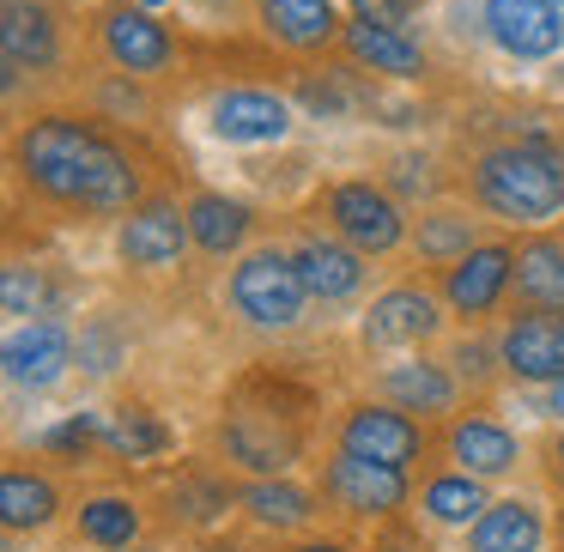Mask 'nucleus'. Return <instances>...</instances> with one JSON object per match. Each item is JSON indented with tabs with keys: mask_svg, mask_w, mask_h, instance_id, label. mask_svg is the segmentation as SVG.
Wrapping results in <instances>:
<instances>
[{
	"mask_svg": "<svg viewBox=\"0 0 564 552\" xmlns=\"http://www.w3.org/2000/svg\"><path fill=\"white\" fill-rule=\"evenodd\" d=\"M0 55H7V91L37 67L62 62V31L43 0H0Z\"/></svg>",
	"mask_w": 564,
	"mask_h": 552,
	"instance_id": "6e6552de",
	"label": "nucleus"
},
{
	"mask_svg": "<svg viewBox=\"0 0 564 552\" xmlns=\"http://www.w3.org/2000/svg\"><path fill=\"white\" fill-rule=\"evenodd\" d=\"M552 462H558V474H564V431L552 437Z\"/></svg>",
	"mask_w": 564,
	"mask_h": 552,
	"instance_id": "e433bc0d",
	"label": "nucleus"
},
{
	"mask_svg": "<svg viewBox=\"0 0 564 552\" xmlns=\"http://www.w3.org/2000/svg\"><path fill=\"white\" fill-rule=\"evenodd\" d=\"M340 50L352 55L365 74H382V79H419L425 74V50H419L401 25H382V19H365V13L346 19Z\"/></svg>",
	"mask_w": 564,
	"mask_h": 552,
	"instance_id": "dca6fc26",
	"label": "nucleus"
},
{
	"mask_svg": "<svg viewBox=\"0 0 564 552\" xmlns=\"http://www.w3.org/2000/svg\"><path fill=\"white\" fill-rule=\"evenodd\" d=\"M13 164L43 201L79 213H134L140 171L116 140H104L79 116H37L13 140Z\"/></svg>",
	"mask_w": 564,
	"mask_h": 552,
	"instance_id": "f257e3e1",
	"label": "nucleus"
},
{
	"mask_svg": "<svg viewBox=\"0 0 564 552\" xmlns=\"http://www.w3.org/2000/svg\"><path fill=\"white\" fill-rule=\"evenodd\" d=\"M207 552H219V546H207ZM225 552H231V546H225Z\"/></svg>",
	"mask_w": 564,
	"mask_h": 552,
	"instance_id": "58836bf2",
	"label": "nucleus"
},
{
	"mask_svg": "<svg viewBox=\"0 0 564 552\" xmlns=\"http://www.w3.org/2000/svg\"><path fill=\"white\" fill-rule=\"evenodd\" d=\"M437 304H431V292H419V285H394V292H382L377 304H370L365 316V346H377V353H394V346H419L437 334Z\"/></svg>",
	"mask_w": 564,
	"mask_h": 552,
	"instance_id": "f3484780",
	"label": "nucleus"
},
{
	"mask_svg": "<svg viewBox=\"0 0 564 552\" xmlns=\"http://www.w3.org/2000/svg\"><path fill=\"white\" fill-rule=\"evenodd\" d=\"M503 370L516 382H558L564 377V310H528L503 328Z\"/></svg>",
	"mask_w": 564,
	"mask_h": 552,
	"instance_id": "9b49d317",
	"label": "nucleus"
},
{
	"mask_svg": "<svg viewBox=\"0 0 564 552\" xmlns=\"http://www.w3.org/2000/svg\"><path fill=\"white\" fill-rule=\"evenodd\" d=\"M394 188H401V195H425V188H431V164L425 159H394Z\"/></svg>",
	"mask_w": 564,
	"mask_h": 552,
	"instance_id": "72a5a7b5",
	"label": "nucleus"
},
{
	"mask_svg": "<svg viewBox=\"0 0 564 552\" xmlns=\"http://www.w3.org/2000/svg\"><path fill=\"white\" fill-rule=\"evenodd\" d=\"M79 534H86L91 546H134L140 510L128 498H91V504H79Z\"/></svg>",
	"mask_w": 564,
	"mask_h": 552,
	"instance_id": "c756f323",
	"label": "nucleus"
},
{
	"mask_svg": "<svg viewBox=\"0 0 564 552\" xmlns=\"http://www.w3.org/2000/svg\"><path fill=\"white\" fill-rule=\"evenodd\" d=\"M304 304H310V285L297 273V261L280 256V249H256L231 268V310L256 328H273V334L297 328Z\"/></svg>",
	"mask_w": 564,
	"mask_h": 552,
	"instance_id": "7ed1b4c3",
	"label": "nucleus"
},
{
	"mask_svg": "<svg viewBox=\"0 0 564 552\" xmlns=\"http://www.w3.org/2000/svg\"><path fill=\"white\" fill-rule=\"evenodd\" d=\"M425 510L431 522L443 528H474L479 516H486V491H479V474H467V467H455V474H437L425 486Z\"/></svg>",
	"mask_w": 564,
	"mask_h": 552,
	"instance_id": "a878e982",
	"label": "nucleus"
},
{
	"mask_svg": "<svg viewBox=\"0 0 564 552\" xmlns=\"http://www.w3.org/2000/svg\"><path fill=\"white\" fill-rule=\"evenodd\" d=\"M79 365L98 370V377H104V370H116V365H122V340H116L104 322H98V328H86V334H79Z\"/></svg>",
	"mask_w": 564,
	"mask_h": 552,
	"instance_id": "2f4dec72",
	"label": "nucleus"
},
{
	"mask_svg": "<svg viewBox=\"0 0 564 552\" xmlns=\"http://www.w3.org/2000/svg\"><path fill=\"white\" fill-rule=\"evenodd\" d=\"M297 552H346V546H334V540H310V546H297Z\"/></svg>",
	"mask_w": 564,
	"mask_h": 552,
	"instance_id": "c9c22d12",
	"label": "nucleus"
},
{
	"mask_svg": "<svg viewBox=\"0 0 564 552\" xmlns=\"http://www.w3.org/2000/svg\"><path fill=\"white\" fill-rule=\"evenodd\" d=\"M140 7H164V0H140Z\"/></svg>",
	"mask_w": 564,
	"mask_h": 552,
	"instance_id": "4c0bfd02",
	"label": "nucleus"
},
{
	"mask_svg": "<svg viewBox=\"0 0 564 552\" xmlns=\"http://www.w3.org/2000/svg\"><path fill=\"white\" fill-rule=\"evenodd\" d=\"M340 450L370 455V462H389V467H406V462H419V450H425V431L406 419V407H352L346 425H340Z\"/></svg>",
	"mask_w": 564,
	"mask_h": 552,
	"instance_id": "f8f14e48",
	"label": "nucleus"
},
{
	"mask_svg": "<svg viewBox=\"0 0 564 552\" xmlns=\"http://www.w3.org/2000/svg\"><path fill=\"white\" fill-rule=\"evenodd\" d=\"M328 219H334V231H340L352 249H365V256H389V249L406 237L401 201H394L389 188L365 183V176L328 188Z\"/></svg>",
	"mask_w": 564,
	"mask_h": 552,
	"instance_id": "20e7f679",
	"label": "nucleus"
},
{
	"mask_svg": "<svg viewBox=\"0 0 564 552\" xmlns=\"http://www.w3.org/2000/svg\"><path fill=\"white\" fill-rule=\"evenodd\" d=\"M546 407H552V413H558V419H564V377H558V382H552V394H546Z\"/></svg>",
	"mask_w": 564,
	"mask_h": 552,
	"instance_id": "f704fd0d",
	"label": "nucleus"
},
{
	"mask_svg": "<svg viewBox=\"0 0 564 552\" xmlns=\"http://www.w3.org/2000/svg\"><path fill=\"white\" fill-rule=\"evenodd\" d=\"M0 304H7V316L37 322L43 304H50V292H43V273H37V268H7V280H0Z\"/></svg>",
	"mask_w": 564,
	"mask_h": 552,
	"instance_id": "7c9ffc66",
	"label": "nucleus"
},
{
	"mask_svg": "<svg viewBox=\"0 0 564 552\" xmlns=\"http://www.w3.org/2000/svg\"><path fill=\"white\" fill-rule=\"evenodd\" d=\"M74 353L79 346L62 322H50V316L19 322V328L7 334V377H13L19 389H50V382L74 365Z\"/></svg>",
	"mask_w": 564,
	"mask_h": 552,
	"instance_id": "4468645a",
	"label": "nucleus"
},
{
	"mask_svg": "<svg viewBox=\"0 0 564 552\" xmlns=\"http://www.w3.org/2000/svg\"><path fill=\"white\" fill-rule=\"evenodd\" d=\"M225 450H231V462L256 467V474H285V467L297 462V437L268 413H231L225 419Z\"/></svg>",
	"mask_w": 564,
	"mask_h": 552,
	"instance_id": "6ab92c4d",
	"label": "nucleus"
},
{
	"mask_svg": "<svg viewBox=\"0 0 564 552\" xmlns=\"http://www.w3.org/2000/svg\"><path fill=\"white\" fill-rule=\"evenodd\" d=\"M516 285V249L510 243H474L455 268H443V297L455 316H486Z\"/></svg>",
	"mask_w": 564,
	"mask_h": 552,
	"instance_id": "9d476101",
	"label": "nucleus"
},
{
	"mask_svg": "<svg viewBox=\"0 0 564 552\" xmlns=\"http://www.w3.org/2000/svg\"><path fill=\"white\" fill-rule=\"evenodd\" d=\"M98 443L116 450L122 462H152V455L171 450V431H164L147 407H116V413L98 419Z\"/></svg>",
	"mask_w": 564,
	"mask_h": 552,
	"instance_id": "393cba45",
	"label": "nucleus"
},
{
	"mask_svg": "<svg viewBox=\"0 0 564 552\" xmlns=\"http://www.w3.org/2000/svg\"><path fill=\"white\" fill-rule=\"evenodd\" d=\"M256 25L268 31L280 50L316 55V50H334V43H340L346 19L334 13V0H256Z\"/></svg>",
	"mask_w": 564,
	"mask_h": 552,
	"instance_id": "ddd939ff",
	"label": "nucleus"
},
{
	"mask_svg": "<svg viewBox=\"0 0 564 552\" xmlns=\"http://www.w3.org/2000/svg\"><path fill=\"white\" fill-rule=\"evenodd\" d=\"M292 261H297V273H304L310 297H322V304H340V297H352L358 285H365V249H352L346 237H340V243L310 237Z\"/></svg>",
	"mask_w": 564,
	"mask_h": 552,
	"instance_id": "a211bd4d",
	"label": "nucleus"
},
{
	"mask_svg": "<svg viewBox=\"0 0 564 552\" xmlns=\"http://www.w3.org/2000/svg\"><path fill=\"white\" fill-rule=\"evenodd\" d=\"M207 128L225 147H273V140L292 134V104H285L280 91L237 86V91H219V98H213Z\"/></svg>",
	"mask_w": 564,
	"mask_h": 552,
	"instance_id": "0eeeda50",
	"label": "nucleus"
},
{
	"mask_svg": "<svg viewBox=\"0 0 564 552\" xmlns=\"http://www.w3.org/2000/svg\"><path fill=\"white\" fill-rule=\"evenodd\" d=\"M43 443H50L55 455H86L91 443H98V419H91V413H74L67 425H55Z\"/></svg>",
	"mask_w": 564,
	"mask_h": 552,
	"instance_id": "473e14b6",
	"label": "nucleus"
},
{
	"mask_svg": "<svg viewBox=\"0 0 564 552\" xmlns=\"http://www.w3.org/2000/svg\"><path fill=\"white\" fill-rule=\"evenodd\" d=\"M55 516V486L43 474H25V467H13V474L0 479V522L13 528H43Z\"/></svg>",
	"mask_w": 564,
	"mask_h": 552,
	"instance_id": "c85d7f7f",
	"label": "nucleus"
},
{
	"mask_svg": "<svg viewBox=\"0 0 564 552\" xmlns=\"http://www.w3.org/2000/svg\"><path fill=\"white\" fill-rule=\"evenodd\" d=\"M516 297L528 310H564V243L528 237L516 249Z\"/></svg>",
	"mask_w": 564,
	"mask_h": 552,
	"instance_id": "4be33fe9",
	"label": "nucleus"
},
{
	"mask_svg": "<svg viewBox=\"0 0 564 552\" xmlns=\"http://www.w3.org/2000/svg\"><path fill=\"white\" fill-rule=\"evenodd\" d=\"M322 486H328V498L340 504V510H352V516H389V510L406 504L401 467L370 462V455H352V450L334 455L328 474H322Z\"/></svg>",
	"mask_w": 564,
	"mask_h": 552,
	"instance_id": "1a4fd4ad",
	"label": "nucleus"
},
{
	"mask_svg": "<svg viewBox=\"0 0 564 552\" xmlns=\"http://www.w3.org/2000/svg\"><path fill=\"white\" fill-rule=\"evenodd\" d=\"M449 455L467 467V474H479V479H498V474H510V467H516V455H522V443H516L510 431L498 425V419H479V413H467V419H455V425H449Z\"/></svg>",
	"mask_w": 564,
	"mask_h": 552,
	"instance_id": "aec40b11",
	"label": "nucleus"
},
{
	"mask_svg": "<svg viewBox=\"0 0 564 552\" xmlns=\"http://www.w3.org/2000/svg\"><path fill=\"white\" fill-rule=\"evenodd\" d=\"M413 249H419V261H431V268H455V261L474 249V219H467V213H455V207L425 213V219H419V231H413Z\"/></svg>",
	"mask_w": 564,
	"mask_h": 552,
	"instance_id": "bb28decb",
	"label": "nucleus"
},
{
	"mask_svg": "<svg viewBox=\"0 0 564 552\" xmlns=\"http://www.w3.org/2000/svg\"><path fill=\"white\" fill-rule=\"evenodd\" d=\"M474 201L491 219L510 225H546L564 213V152L546 140H503L479 152L474 164Z\"/></svg>",
	"mask_w": 564,
	"mask_h": 552,
	"instance_id": "f03ea898",
	"label": "nucleus"
},
{
	"mask_svg": "<svg viewBox=\"0 0 564 552\" xmlns=\"http://www.w3.org/2000/svg\"><path fill=\"white\" fill-rule=\"evenodd\" d=\"M479 19H486V37L516 62H546V55L564 50L558 0H486Z\"/></svg>",
	"mask_w": 564,
	"mask_h": 552,
	"instance_id": "39448f33",
	"label": "nucleus"
},
{
	"mask_svg": "<svg viewBox=\"0 0 564 552\" xmlns=\"http://www.w3.org/2000/svg\"><path fill=\"white\" fill-rule=\"evenodd\" d=\"M249 225H256V213L231 195H195L188 201V231H195V243L207 249V256H231L249 237Z\"/></svg>",
	"mask_w": 564,
	"mask_h": 552,
	"instance_id": "5701e85b",
	"label": "nucleus"
},
{
	"mask_svg": "<svg viewBox=\"0 0 564 552\" xmlns=\"http://www.w3.org/2000/svg\"><path fill=\"white\" fill-rule=\"evenodd\" d=\"M382 389L406 413H449L455 407V377L443 365H389L382 370Z\"/></svg>",
	"mask_w": 564,
	"mask_h": 552,
	"instance_id": "b1692460",
	"label": "nucleus"
},
{
	"mask_svg": "<svg viewBox=\"0 0 564 552\" xmlns=\"http://www.w3.org/2000/svg\"><path fill=\"white\" fill-rule=\"evenodd\" d=\"M188 213H176L171 201H147V207H134L122 219V237H116V249H122L128 268H171L176 256H183L188 243Z\"/></svg>",
	"mask_w": 564,
	"mask_h": 552,
	"instance_id": "2eb2a0df",
	"label": "nucleus"
},
{
	"mask_svg": "<svg viewBox=\"0 0 564 552\" xmlns=\"http://www.w3.org/2000/svg\"><path fill=\"white\" fill-rule=\"evenodd\" d=\"M249 516H256L261 528H304L310 516H316V498H310L304 486H292V479H256V486L243 491Z\"/></svg>",
	"mask_w": 564,
	"mask_h": 552,
	"instance_id": "cd10ccee",
	"label": "nucleus"
},
{
	"mask_svg": "<svg viewBox=\"0 0 564 552\" xmlns=\"http://www.w3.org/2000/svg\"><path fill=\"white\" fill-rule=\"evenodd\" d=\"M540 546V510L522 498L486 504L474 528H467V552H534Z\"/></svg>",
	"mask_w": 564,
	"mask_h": 552,
	"instance_id": "412c9836",
	"label": "nucleus"
},
{
	"mask_svg": "<svg viewBox=\"0 0 564 552\" xmlns=\"http://www.w3.org/2000/svg\"><path fill=\"white\" fill-rule=\"evenodd\" d=\"M98 43H104V55L134 79H152L176 62L171 31H164L159 19H152V7H140V0L134 7H110V13L98 19Z\"/></svg>",
	"mask_w": 564,
	"mask_h": 552,
	"instance_id": "423d86ee",
	"label": "nucleus"
},
{
	"mask_svg": "<svg viewBox=\"0 0 564 552\" xmlns=\"http://www.w3.org/2000/svg\"><path fill=\"white\" fill-rule=\"evenodd\" d=\"M558 7H564V0H558Z\"/></svg>",
	"mask_w": 564,
	"mask_h": 552,
	"instance_id": "ea45409f",
	"label": "nucleus"
}]
</instances>
